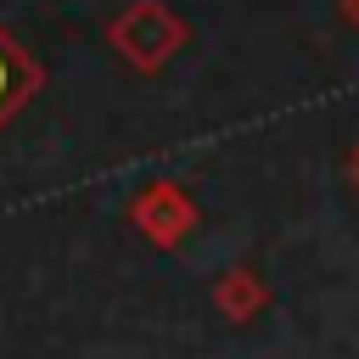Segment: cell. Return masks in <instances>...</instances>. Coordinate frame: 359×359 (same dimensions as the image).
Listing matches in <instances>:
<instances>
[{
    "instance_id": "cell-1",
    "label": "cell",
    "mask_w": 359,
    "mask_h": 359,
    "mask_svg": "<svg viewBox=\"0 0 359 359\" xmlns=\"http://www.w3.org/2000/svg\"><path fill=\"white\" fill-rule=\"evenodd\" d=\"M191 39L185 17L168 0H129L112 22H107V45L135 67V73H157L180 56V45Z\"/></svg>"
},
{
    "instance_id": "cell-2",
    "label": "cell",
    "mask_w": 359,
    "mask_h": 359,
    "mask_svg": "<svg viewBox=\"0 0 359 359\" xmlns=\"http://www.w3.org/2000/svg\"><path fill=\"white\" fill-rule=\"evenodd\" d=\"M34 90H39V67H34V56L0 28V123H11V112H17Z\"/></svg>"
},
{
    "instance_id": "cell-3",
    "label": "cell",
    "mask_w": 359,
    "mask_h": 359,
    "mask_svg": "<svg viewBox=\"0 0 359 359\" xmlns=\"http://www.w3.org/2000/svg\"><path fill=\"white\" fill-rule=\"evenodd\" d=\"M342 17H348V22L359 28V0H342Z\"/></svg>"
}]
</instances>
